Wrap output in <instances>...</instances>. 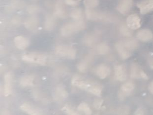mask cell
Returning <instances> with one entry per match:
<instances>
[{"instance_id": "obj_1", "label": "cell", "mask_w": 153, "mask_h": 115, "mask_svg": "<svg viewBox=\"0 0 153 115\" xmlns=\"http://www.w3.org/2000/svg\"><path fill=\"white\" fill-rule=\"evenodd\" d=\"M85 23L82 20L74 22L68 23L62 27L61 32L63 36H69L75 33L85 29Z\"/></svg>"}, {"instance_id": "obj_2", "label": "cell", "mask_w": 153, "mask_h": 115, "mask_svg": "<svg viewBox=\"0 0 153 115\" xmlns=\"http://www.w3.org/2000/svg\"><path fill=\"white\" fill-rule=\"evenodd\" d=\"M56 54L62 58L74 59L76 55V51L71 46L67 45H59L55 49Z\"/></svg>"}, {"instance_id": "obj_3", "label": "cell", "mask_w": 153, "mask_h": 115, "mask_svg": "<svg viewBox=\"0 0 153 115\" xmlns=\"http://www.w3.org/2000/svg\"><path fill=\"white\" fill-rule=\"evenodd\" d=\"M22 59L26 62L44 65L47 61V57L42 53L32 52L24 55L22 57Z\"/></svg>"}, {"instance_id": "obj_4", "label": "cell", "mask_w": 153, "mask_h": 115, "mask_svg": "<svg viewBox=\"0 0 153 115\" xmlns=\"http://www.w3.org/2000/svg\"><path fill=\"white\" fill-rule=\"evenodd\" d=\"M115 48L121 59L123 60L128 59L131 55L132 51L126 46L122 40L116 43Z\"/></svg>"}, {"instance_id": "obj_5", "label": "cell", "mask_w": 153, "mask_h": 115, "mask_svg": "<svg viewBox=\"0 0 153 115\" xmlns=\"http://www.w3.org/2000/svg\"><path fill=\"white\" fill-rule=\"evenodd\" d=\"M134 90V84L131 82L128 81L123 84L120 88V91L119 93V96L121 99H124V98L131 96Z\"/></svg>"}, {"instance_id": "obj_6", "label": "cell", "mask_w": 153, "mask_h": 115, "mask_svg": "<svg viewBox=\"0 0 153 115\" xmlns=\"http://www.w3.org/2000/svg\"><path fill=\"white\" fill-rule=\"evenodd\" d=\"M131 77L134 79L142 78L148 79V76L146 73L140 69V68L136 63L131 65Z\"/></svg>"}, {"instance_id": "obj_7", "label": "cell", "mask_w": 153, "mask_h": 115, "mask_svg": "<svg viewBox=\"0 0 153 115\" xmlns=\"http://www.w3.org/2000/svg\"><path fill=\"white\" fill-rule=\"evenodd\" d=\"M137 6L141 14H147L153 11V0H143Z\"/></svg>"}, {"instance_id": "obj_8", "label": "cell", "mask_w": 153, "mask_h": 115, "mask_svg": "<svg viewBox=\"0 0 153 115\" xmlns=\"http://www.w3.org/2000/svg\"><path fill=\"white\" fill-rule=\"evenodd\" d=\"M127 25L131 30H137L141 26V20L137 14H131L127 19Z\"/></svg>"}, {"instance_id": "obj_9", "label": "cell", "mask_w": 153, "mask_h": 115, "mask_svg": "<svg viewBox=\"0 0 153 115\" xmlns=\"http://www.w3.org/2000/svg\"><path fill=\"white\" fill-rule=\"evenodd\" d=\"M115 77L119 81H123L127 80L128 73L127 69L124 65H118L115 67Z\"/></svg>"}, {"instance_id": "obj_10", "label": "cell", "mask_w": 153, "mask_h": 115, "mask_svg": "<svg viewBox=\"0 0 153 115\" xmlns=\"http://www.w3.org/2000/svg\"><path fill=\"white\" fill-rule=\"evenodd\" d=\"M133 6V0H121L117 6L118 11L121 14H126Z\"/></svg>"}, {"instance_id": "obj_11", "label": "cell", "mask_w": 153, "mask_h": 115, "mask_svg": "<svg viewBox=\"0 0 153 115\" xmlns=\"http://www.w3.org/2000/svg\"><path fill=\"white\" fill-rule=\"evenodd\" d=\"M12 90V75L10 72H7L4 75V94L5 96L10 95Z\"/></svg>"}, {"instance_id": "obj_12", "label": "cell", "mask_w": 153, "mask_h": 115, "mask_svg": "<svg viewBox=\"0 0 153 115\" xmlns=\"http://www.w3.org/2000/svg\"><path fill=\"white\" fill-rule=\"evenodd\" d=\"M138 39L144 42L151 41L153 38V34L152 31L147 29H144L139 30L137 34Z\"/></svg>"}, {"instance_id": "obj_13", "label": "cell", "mask_w": 153, "mask_h": 115, "mask_svg": "<svg viewBox=\"0 0 153 115\" xmlns=\"http://www.w3.org/2000/svg\"><path fill=\"white\" fill-rule=\"evenodd\" d=\"M96 73L100 79H105L110 74V68L105 64L99 65L96 69Z\"/></svg>"}, {"instance_id": "obj_14", "label": "cell", "mask_w": 153, "mask_h": 115, "mask_svg": "<svg viewBox=\"0 0 153 115\" xmlns=\"http://www.w3.org/2000/svg\"><path fill=\"white\" fill-rule=\"evenodd\" d=\"M14 43L17 49H24L29 46V41L26 38L22 36L16 37L14 39Z\"/></svg>"}, {"instance_id": "obj_15", "label": "cell", "mask_w": 153, "mask_h": 115, "mask_svg": "<svg viewBox=\"0 0 153 115\" xmlns=\"http://www.w3.org/2000/svg\"><path fill=\"white\" fill-rule=\"evenodd\" d=\"M21 109L24 112L32 115H41L42 112L39 109L28 103H24L20 106Z\"/></svg>"}, {"instance_id": "obj_16", "label": "cell", "mask_w": 153, "mask_h": 115, "mask_svg": "<svg viewBox=\"0 0 153 115\" xmlns=\"http://www.w3.org/2000/svg\"><path fill=\"white\" fill-rule=\"evenodd\" d=\"M86 15L88 19L92 20H102L105 18V15L101 13L92 10V9H88L86 11Z\"/></svg>"}, {"instance_id": "obj_17", "label": "cell", "mask_w": 153, "mask_h": 115, "mask_svg": "<svg viewBox=\"0 0 153 115\" xmlns=\"http://www.w3.org/2000/svg\"><path fill=\"white\" fill-rule=\"evenodd\" d=\"M55 14L60 18H65L67 16V12L64 5L61 1H58L55 6Z\"/></svg>"}, {"instance_id": "obj_18", "label": "cell", "mask_w": 153, "mask_h": 115, "mask_svg": "<svg viewBox=\"0 0 153 115\" xmlns=\"http://www.w3.org/2000/svg\"><path fill=\"white\" fill-rule=\"evenodd\" d=\"M34 81V77L32 75L23 77L20 81V84L23 87H27L33 86Z\"/></svg>"}, {"instance_id": "obj_19", "label": "cell", "mask_w": 153, "mask_h": 115, "mask_svg": "<svg viewBox=\"0 0 153 115\" xmlns=\"http://www.w3.org/2000/svg\"><path fill=\"white\" fill-rule=\"evenodd\" d=\"M56 96L59 99H64L68 96V93L64 87L60 86L57 87L56 90Z\"/></svg>"}, {"instance_id": "obj_20", "label": "cell", "mask_w": 153, "mask_h": 115, "mask_svg": "<svg viewBox=\"0 0 153 115\" xmlns=\"http://www.w3.org/2000/svg\"><path fill=\"white\" fill-rule=\"evenodd\" d=\"M109 50L110 49L108 46L105 43H101L97 46V52L100 55H106L107 53H108Z\"/></svg>"}, {"instance_id": "obj_21", "label": "cell", "mask_w": 153, "mask_h": 115, "mask_svg": "<svg viewBox=\"0 0 153 115\" xmlns=\"http://www.w3.org/2000/svg\"><path fill=\"white\" fill-rule=\"evenodd\" d=\"M78 110L80 112L83 113L85 115H91L92 111L90 107L86 103H81L78 107Z\"/></svg>"}, {"instance_id": "obj_22", "label": "cell", "mask_w": 153, "mask_h": 115, "mask_svg": "<svg viewBox=\"0 0 153 115\" xmlns=\"http://www.w3.org/2000/svg\"><path fill=\"white\" fill-rule=\"evenodd\" d=\"M71 16L75 20H82L83 17L82 10L80 9H74L71 13Z\"/></svg>"}, {"instance_id": "obj_23", "label": "cell", "mask_w": 153, "mask_h": 115, "mask_svg": "<svg viewBox=\"0 0 153 115\" xmlns=\"http://www.w3.org/2000/svg\"><path fill=\"white\" fill-rule=\"evenodd\" d=\"M45 27L48 30H51L53 29L55 26V20L53 17L48 16L46 18L45 22Z\"/></svg>"}, {"instance_id": "obj_24", "label": "cell", "mask_w": 153, "mask_h": 115, "mask_svg": "<svg viewBox=\"0 0 153 115\" xmlns=\"http://www.w3.org/2000/svg\"><path fill=\"white\" fill-rule=\"evenodd\" d=\"M100 3V0H84V4L87 9H93L97 7Z\"/></svg>"}, {"instance_id": "obj_25", "label": "cell", "mask_w": 153, "mask_h": 115, "mask_svg": "<svg viewBox=\"0 0 153 115\" xmlns=\"http://www.w3.org/2000/svg\"><path fill=\"white\" fill-rule=\"evenodd\" d=\"M38 25L37 20L35 18H31L27 21L25 23V26L27 28L30 30H33L36 28V26Z\"/></svg>"}, {"instance_id": "obj_26", "label": "cell", "mask_w": 153, "mask_h": 115, "mask_svg": "<svg viewBox=\"0 0 153 115\" xmlns=\"http://www.w3.org/2000/svg\"><path fill=\"white\" fill-rule=\"evenodd\" d=\"M128 26H122L120 28V32L122 35L126 37H130L132 35V31Z\"/></svg>"}, {"instance_id": "obj_27", "label": "cell", "mask_w": 153, "mask_h": 115, "mask_svg": "<svg viewBox=\"0 0 153 115\" xmlns=\"http://www.w3.org/2000/svg\"><path fill=\"white\" fill-rule=\"evenodd\" d=\"M77 69L81 73H85L88 70V64L86 61H82L77 65Z\"/></svg>"}, {"instance_id": "obj_28", "label": "cell", "mask_w": 153, "mask_h": 115, "mask_svg": "<svg viewBox=\"0 0 153 115\" xmlns=\"http://www.w3.org/2000/svg\"><path fill=\"white\" fill-rule=\"evenodd\" d=\"M63 111L68 115H78V113L74 111L73 108L68 105H66L63 108Z\"/></svg>"}, {"instance_id": "obj_29", "label": "cell", "mask_w": 153, "mask_h": 115, "mask_svg": "<svg viewBox=\"0 0 153 115\" xmlns=\"http://www.w3.org/2000/svg\"><path fill=\"white\" fill-rule=\"evenodd\" d=\"M84 42L87 46H90L93 45L94 43L95 42V39L92 36L88 35L85 37Z\"/></svg>"}, {"instance_id": "obj_30", "label": "cell", "mask_w": 153, "mask_h": 115, "mask_svg": "<svg viewBox=\"0 0 153 115\" xmlns=\"http://www.w3.org/2000/svg\"><path fill=\"white\" fill-rule=\"evenodd\" d=\"M65 3L68 6L74 7L78 4V1L76 0H65Z\"/></svg>"}, {"instance_id": "obj_31", "label": "cell", "mask_w": 153, "mask_h": 115, "mask_svg": "<svg viewBox=\"0 0 153 115\" xmlns=\"http://www.w3.org/2000/svg\"><path fill=\"white\" fill-rule=\"evenodd\" d=\"M103 101L102 100H96L94 103V106L96 109H100L102 104Z\"/></svg>"}, {"instance_id": "obj_32", "label": "cell", "mask_w": 153, "mask_h": 115, "mask_svg": "<svg viewBox=\"0 0 153 115\" xmlns=\"http://www.w3.org/2000/svg\"><path fill=\"white\" fill-rule=\"evenodd\" d=\"M134 114L135 115H143L144 114V110L141 108H139L138 109L135 111Z\"/></svg>"}, {"instance_id": "obj_33", "label": "cell", "mask_w": 153, "mask_h": 115, "mask_svg": "<svg viewBox=\"0 0 153 115\" xmlns=\"http://www.w3.org/2000/svg\"><path fill=\"white\" fill-rule=\"evenodd\" d=\"M148 63L151 68L153 69V56H151L148 59Z\"/></svg>"}, {"instance_id": "obj_34", "label": "cell", "mask_w": 153, "mask_h": 115, "mask_svg": "<svg viewBox=\"0 0 153 115\" xmlns=\"http://www.w3.org/2000/svg\"><path fill=\"white\" fill-rule=\"evenodd\" d=\"M148 90H149V91H150V93L151 94H153V80L150 83L149 87H148Z\"/></svg>"}]
</instances>
